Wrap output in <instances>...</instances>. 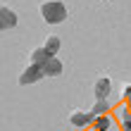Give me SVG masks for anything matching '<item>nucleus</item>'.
<instances>
[{
  "label": "nucleus",
  "mask_w": 131,
  "mask_h": 131,
  "mask_svg": "<svg viewBox=\"0 0 131 131\" xmlns=\"http://www.w3.org/2000/svg\"><path fill=\"white\" fill-rule=\"evenodd\" d=\"M41 76H45L43 67H41V64H36V62H31V64H29V69H26L24 74H21V79H19V81L26 86V83H34V81H38Z\"/></svg>",
  "instance_id": "f03ea898"
},
{
  "label": "nucleus",
  "mask_w": 131,
  "mask_h": 131,
  "mask_svg": "<svg viewBox=\"0 0 131 131\" xmlns=\"http://www.w3.org/2000/svg\"><path fill=\"white\" fill-rule=\"evenodd\" d=\"M122 95H124V100H126V105L131 107V86H126V88H124V93H122Z\"/></svg>",
  "instance_id": "9d476101"
},
{
  "label": "nucleus",
  "mask_w": 131,
  "mask_h": 131,
  "mask_svg": "<svg viewBox=\"0 0 131 131\" xmlns=\"http://www.w3.org/2000/svg\"><path fill=\"white\" fill-rule=\"evenodd\" d=\"M112 124V119H110V114H100V117H95V126L98 131H107Z\"/></svg>",
  "instance_id": "6e6552de"
},
{
  "label": "nucleus",
  "mask_w": 131,
  "mask_h": 131,
  "mask_svg": "<svg viewBox=\"0 0 131 131\" xmlns=\"http://www.w3.org/2000/svg\"><path fill=\"white\" fill-rule=\"evenodd\" d=\"M93 112H83V110H76L69 114V122H72L74 126H83V124H88V122H93Z\"/></svg>",
  "instance_id": "20e7f679"
},
{
  "label": "nucleus",
  "mask_w": 131,
  "mask_h": 131,
  "mask_svg": "<svg viewBox=\"0 0 131 131\" xmlns=\"http://www.w3.org/2000/svg\"><path fill=\"white\" fill-rule=\"evenodd\" d=\"M110 88H112L110 76H100L98 83H95V98H105L107 93H110Z\"/></svg>",
  "instance_id": "39448f33"
},
{
  "label": "nucleus",
  "mask_w": 131,
  "mask_h": 131,
  "mask_svg": "<svg viewBox=\"0 0 131 131\" xmlns=\"http://www.w3.org/2000/svg\"><path fill=\"white\" fill-rule=\"evenodd\" d=\"M41 12H43L45 21H50V24H60V21L67 19V7L60 3V0H48V3H43Z\"/></svg>",
  "instance_id": "f257e3e1"
},
{
  "label": "nucleus",
  "mask_w": 131,
  "mask_h": 131,
  "mask_svg": "<svg viewBox=\"0 0 131 131\" xmlns=\"http://www.w3.org/2000/svg\"><path fill=\"white\" fill-rule=\"evenodd\" d=\"M41 67H43V72H45V76H57L60 72H62V62L55 57V55H48L41 62Z\"/></svg>",
  "instance_id": "7ed1b4c3"
},
{
  "label": "nucleus",
  "mask_w": 131,
  "mask_h": 131,
  "mask_svg": "<svg viewBox=\"0 0 131 131\" xmlns=\"http://www.w3.org/2000/svg\"><path fill=\"white\" fill-rule=\"evenodd\" d=\"M12 24H17V14L12 10H7V7H3V29H10Z\"/></svg>",
  "instance_id": "423d86ee"
},
{
  "label": "nucleus",
  "mask_w": 131,
  "mask_h": 131,
  "mask_svg": "<svg viewBox=\"0 0 131 131\" xmlns=\"http://www.w3.org/2000/svg\"><path fill=\"white\" fill-rule=\"evenodd\" d=\"M107 110H110V105H107V100H105V98H98V105H95V107H93L91 112H93V117H100V114H105Z\"/></svg>",
  "instance_id": "1a4fd4ad"
},
{
  "label": "nucleus",
  "mask_w": 131,
  "mask_h": 131,
  "mask_svg": "<svg viewBox=\"0 0 131 131\" xmlns=\"http://www.w3.org/2000/svg\"><path fill=\"white\" fill-rule=\"evenodd\" d=\"M45 50L50 52V55H55V52L60 50V38L57 36H50V38H45V45H43Z\"/></svg>",
  "instance_id": "0eeeda50"
}]
</instances>
